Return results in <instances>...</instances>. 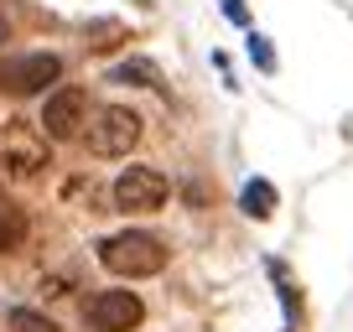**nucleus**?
Returning <instances> with one entry per match:
<instances>
[{"instance_id":"3","label":"nucleus","mask_w":353,"mask_h":332,"mask_svg":"<svg viewBox=\"0 0 353 332\" xmlns=\"http://www.w3.org/2000/svg\"><path fill=\"white\" fill-rule=\"evenodd\" d=\"M166 192H172V182L156 166H125L114 177V208L120 213H156V208H166Z\"/></svg>"},{"instance_id":"9","label":"nucleus","mask_w":353,"mask_h":332,"mask_svg":"<svg viewBox=\"0 0 353 332\" xmlns=\"http://www.w3.org/2000/svg\"><path fill=\"white\" fill-rule=\"evenodd\" d=\"M239 208H244V218H270L276 213V187L265 177H250L244 192H239Z\"/></svg>"},{"instance_id":"10","label":"nucleus","mask_w":353,"mask_h":332,"mask_svg":"<svg viewBox=\"0 0 353 332\" xmlns=\"http://www.w3.org/2000/svg\"><path fill=\"white\" fill-rule=\"evenodd\" d=\"M26 244V213L16 203H0V255H16Z\"/></svg>"},{"instance_id":"2","label":"nucleus","mask_w":353,"mask_h":332,"mask_svg":"<svg viewBox=\"0 0 353 332\" xmlns=\"http://www.w3.org/2000/svg\"><path fill=\"white\" fill-rule=\"evenodd\" d=\"M83 141L94 156H130V145L141 141V114L125 110V104H104V110H94V120L83 125Z\"/></svg>"},{"instance_id":"8","label":"nucleus","mask_w":353,"mask_h":332,"mask_svg":"<svg viewBox=\"0 0 353 332\" xmlns=\"http://www.w3.org/2000/svg\"><path fill=\"white\" fill-rule=\"evenodd\" d=\"M110 83H130V89H161V68L151 57H125L110 68Z\"/></svg>"},{"instance_id":"12","label":"nucleus","mask_w":353,"mask_h":332,"mask_svg":"<svg viewBox=\"0 0 353 332\" xmlns=\"http://www.w3.org/2000/svg\"><path fill=\"white\" fill-rule=\"evenodd\" d=\"M110 37H125L120 21H94V26H88V47H114Z\"/></svg>"},{"instance_id":"11","label":"nucleus","mask_w":353,"mask_h":332,"mask_svg":"<svg viewBox=\"0 0 353 332\" xmlns=\"http://www.w3.org/2000/svg\"><path fill=\"white\" fill-rule=\"evenodd\" d=\"M11 332H63L52 317H42V311H32V307H16L11 311Z\"/></svg>"},{"instance_id":"6","label":"nucleus","mask_w":353,"mask_h":332,"mask_svg":"<svg viewBox=\"0 0 353 332\" xmlns=\"http://www.w3.org/2000/svg\"><path fill=\"white\" fill-rule=\"evenodd\" d=\"M0 161L11 166L16 177H32V172L47 166V141L32 130V125L6 120V125H0Z\"/></svg>"},{"instance_id":"14","label":"nucleus","mask_w":353,"mask_h":332,"mask_svg":"<svg viewBox=\"0 0 353 332\" xmlns=\"http://www.w3.org/2000/svg\"><path fill=\"white\" fill-rule=\"evenodd\" d=\"M223 16H229V21H250V11H244V0H223Z\"/></svg>"},{"instance_id":"5","label":"nucleus","mask_w":353,"mask_h":332,"mask_svg":"<svg viewBox=\"0 0 353 332\" xmlns=\"http://www.w3.org/2000/svg\"><path fill=\"white\" fill-rule=\"evenodd\" d=\"M83 125H88V94L83 89L68 83V89L47 94V104H42V135L47 141H78Z\"/></svg>"},{"instance_id":"4","label":"nucleus","mask_w":353,"mask_h":332,"mask_svg":"<svg viewBox=\"0 0 353 332\" xmlns=\"http://www.w3.org/2000/svg\"><path fill=\"white\" fill-rule=\"evenodd\" d=\"M88 332H135L145 322V301L135 291H99V296L83 307Z\"/></svg>"},{"instance_id":"7","label":"nucleus","mask_w":353,"mask_h":332,"mask_svg":"<svg viewBox=\"0 0 353 332\" xmlns=\"http://www.w3.org/2000/svg\"><path fill=\"white\" fill-rule=\"evenodd\" d=\"M63 78V63H57L52 52H32V57H21V63H11L6 73H0V83L11 94H42L47 83H57Z\"/></svg>"},{"instance_id":"1","label":"nucleus","mask_w":353,"mask_h":332,"mask_svg":"<svg viewBox=\"0 0 353 332\" xmlns=\"http://www.w3.org/2000/svg\"><path fill=\"white\" fill-rule=\"evenodd\" d=\"M166 239H156V234L145 229H125V234H110V239H99V265L110 270V276H125V280H141V276H161L166 270Z\"/></svg>"},{"instance_id":"13","label":"nucleus","mask_w":353,"mask_h":332,"mask_svg":"<svg viewBox=\"0 0 353 332\" xmlns=\"http://www.w3.org/2000/svg\"><path fill=\"white\" fill-rule=\"evenodd\" d=\"M250 57L260 63V73H276V52H270V42H265V37H250Z\"/></svg>"}]
</instances>
